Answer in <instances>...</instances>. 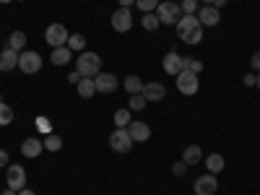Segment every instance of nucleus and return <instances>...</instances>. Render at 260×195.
Instances as JSON below:
<instances>
[{
  "label": "nucleus",
  "instance_id": "nucleus-1",
  "mask_svg": "<svg viewBox=\"0 0 260 195\" xmlns=\"http://www.w3.org/2000/svg\"><path fill=\"white\" fill-rule=\"evenodd\" d=\"M177 37L185 45H201L203 42V26H201L198 16H182L177 21Z\"/></svg>",
  "mask_w": 260,
  "mask_h": 195
},
{
  "label": "nucleus",
  "instance_id": "nucleus-2",
  "mask_svg": "<svg viewBox=\"0 0 260 195\" xmlns=\"http://www.w3.org/2000/svg\"><path fill=\"white\" fill-rule=\"evenodd\" d=\"M76 71L83 76V78H94L96 73H102V57L96 52H81L76 57Z\"/></svg>",
  "mask_w": 260,
  "mask_h": 195
},
{
  "label": "nucleus",
  "instance_id": "nucleus-3",
  "mask_svg": "<svg viewBox=\"0 0 260 195\" xmlns=\"http://www.w3.org/2000/svg\"><path fill=\"white\" fill-rule=\"evenodd\" d=\"M154 13L159 16V21H161V24H167V26H172V24L177 26V21L182 18V8H180V3H175V0H161L159 8Z\"/></svg>",
  "mask_w": 260,
  "mask_h": 195
},
{
  "label": "nucleus",
  "instance_id": "nucleus-4",
  "mask_svg": "<svg viewBox=\"0 0 260 195\" xmlns=\"http://www.w3.org/2000/svg\"><path fill=\"white\" fill-rule=\"evenodd\" d=\"M133 138H130L127 127H115L112 136H110V148L115 151V154H127L130 148H133Z\"/></svg>",
  "mask_w": 260,
  "mask_h": 195
},
{
  "label": "nucleus",
  "instance_id": "nucleus-5",
  "mask_svg": "<svg viewBox=\"0 0 260 195\" xmlns=\"http://www.w3.org/2000/svg\"><path fill=\"white\" fill-rule=\"evenodd\" d=\"M18 68H21V73H26V76L39 73V71H42V55L34 52V50L18 52Z\"/></svg>",
  "mask_w": 260,
  "mask_h": 195
},
{
  "label": "nucleus",
  "instance_id": "nucleus-6",
  "mask_svg": "<svg viewBox=\"0 0 260 195\" xmlns=\"http://www.w3.org/2000/svg\"><path fill=\"white\" fill-rule=\"evenodd\" d=\"M177 78V91L185 94V96H195L201 89V81H198V73H190V71H182L175 76Z\"/></svg>",
  "mask_w": 260,
  "mask_h": 195
},
{
  "label": "nucleus",
  "instance_id": "nucleus-7",
  "mask_svg": "<svg viewBox=\"0 0 260 195\" xmlns=\"http://www.w3.org/2000/svg\"><path fill=\"white\" fill-rule=\"evenodd\" d=\"M6 185L11 190H24L26 187V169L21 164H8L6 167Z\"/></svg>",
  "mask_w": 260,
  "mask_h": 195
},
{
  "label": "nucleus",
  "instance_id": "nucleus-8",
  "mask_svg": "<svg viewBox=\"0 0 260 195\" xmlns=\"http://www.w3.org/2000/svg\"><path fill=\"white\" fill-rule=\"evenodd\" d=\"M68 29H65L62 24H50L47 29H45V39H47V45L55 50V47H65L68 45Z\"/></svg>",
  "mask_w": 260,
  "mask_h": 195
},
{
  "label": "nucleus",
  "instance_id": "nucleus-9",
  "mask_svg": "<svg viewBox=\"0 0 260 195\" xmlns=\"http://www.w3.org/2000/svg\"><path fill=\"white\" fill-rule=\"evenodd\" d=\"M192 190H195V195H216V190H219V180H216V175H201L198 180H195V185H192Z\"/></svg>",
  "mask_w": 260,
  "mask_h": 195
},
{
  "label": "nucleus",
  "instance_id": "nucleus-10",
  "mask_svg": "<svg viewBox=\"0 0 260 195\" xmlns=\"http://www.w3.org/2000/svg\"><path fill=\"white\" fill-rule=\"evenodd\" d=\"M161 68H164V73H167V76H177V73H182V71H185V57H182V55H177L175 50H172V52H167V55H164Z\"/></svg>",
  "mask_w": 260,
  "mask_h": 195
},
{
  "label": "nucleus",
  "instance_id": "nucleus-11",
  "mask_svg": "<svg viewBox=\"0 0 260 195\" xmlns=\"http://www.w3.org/2000/svg\"><path fill=\"white\" fill-rule=\"evenodd\" d=\"M112 29L120 31V34L133 29V13H130V8H117L112 13Z\"/></svg>",
  "mask_w": 260,
  "mask_h": 195
},
{
  "label": "nucleus",
  "instance_id": "nucleus-12",
  "mask_svg": "<svg viewBox=\"0 0 260 195\" xmlns=\"http://www.w3.org/2000/svg\"><path fill=\"white\" fill-rule=\"evenodd\" d=\"M94 83H96V91L99 94H115L117 86H120L117 76H112V73H96L94 76Z\"/></svg>",
  "mask_w": 260,
  "mask_h": 195
},
{
  "label": "nucleus",
  "instance_id": "nucleus-13",
  "mask_svg": "<svg viewBox=\"0 0 260 195\" xmlns=\"http://www.w3.org/2000/svg\"><path fill=\"white\" fill-rule=\"evenodd\" d=\"M198 21H201V26H216L221 21V11L216 8V6H203V8H198Z\"/></svg>",
  "mask_w": 260,
  "mask_h": 195
},
{
  "label": "nucleus",
  "instance_id": "nucleus-14",
  "mask_svg": "<svg viewBox=\"0 0 260 195\" xmlns=\"http://www.w3.org/2000/svg\"><path fill=\"white\" fill-rule=\"evenodd\" d=\"M127 133H130V138H133L136 143H146L151 138V127L143 120H133V122L127 125Z\"/></svg>",
  "mask_w": 260,
  "mask_h": 195
},
{
  "label": "nucleus",
  "instance_id": "nucleus-15",
  "mask_svg": "<svg viewBox=\"0 0 260 195\" xmlns=\"http://www.w3.org/2000/svg\"><path fill=\"white\" fill-rule=\"evenodd\" d=\"M42 151H45V141L42 138H26L24 143H21V154H24L26 159H37Z\"/></svg>",
  "mask_w": 260,
  "mask_h": 195
},
{
  "label": "nucleus",
  "instance_id": "nucleus-16",
  "mask_svg": "<svg viewBox=\"0 0 260 195\" xmlns=\"http://www.w3.org/2000/svg\"><path fill=\"white\" fill-rule=\"evenodd\" d=\"M13 68H18V52L6 47L3 52H0V73H8Z\"/></svg>",
  "mask_w": 260,
  "mask_h": 195
},
{
  "label": "nucleus",
  "instance_id": "nucleus-17",
  "mask_svg": "<svg viewBox=\"0 0 260 195\" xmlns=\"http://www.w3.org/2000/svg\"><path fill=\"white\" fill-rule=\"evenodd\" d=\"M141 94L146 96V102H161L167 96V89H164V83H146Z\"/></svg>",
  "mask_w": 260,
  "mask_h": 195
},
{
  "label": "nucleus",
  "instance_id": "nucleus-18",
  "mask_svg": "<svg viewBox=\"0 0 260 195\" xmlns=\"http://www.w3.org/2000/svg\"><path fill=\"white\" fill-rule=\"evenodd\" d=\"M182 161L190 167V164H201L203 161V148L201 146H185V151H182Z\"/></svg>",
  "mask_w": 260,
  "mask_h": 195
},
{
  "label": "nucleus",
  "instance_id": "nucleus-19",
  "mask_svg": "<svg viewBox=\"0 0 260 195\" xmlns=\"http://www.w3.org/2000/svg\"><path fill=\"white\" fill-rule=\"evenodd\" d=\"M50 60H52V65H68V60H73V50L65 45V47H55L52 50V55H50Z\"/></svg>",
  "mask_w": 260,
  "mask_h": 195
},
{
  "label": "nucleus",
  "instance_id": "nucleus-20",
  "mask_svg": "<svg viewBox=\"0 0 260 195\" xmlns=\"http://www.w3.org/2000/svg\"><path fill=\"white\" fill-rule=\"evenodd\" d=\"M76 91H78L81 99H91V96L96 94V83H94V78H81V81L76 83Z\"/></svg>",
  "mask_w": 260,
  "mask_h": 195
},
{
  "label": "nucleus",
  "instance_id": "nucleus-21",
  "mask_svg": "<svg viewBox=\"0 0 260 195\" xmlns=\"http://www.w3.org/2000/svg\"><path fill=\"white\" fill-rule=\"evenodd\" d=\"M8 47L16 50V52H24V50H26V34H24V31H13V34L8 37Z\"/></svg>",
  "mask_w": 260,
  "mask_h": 195
},
{
  "label": "nucleus",
  "instance_id": "nucleus-22",
  "mask_svg": "<svg viewBox=\"0 0 260 195\" xmlns=\"http://www.w3.org/2000/svg\"><path fill=\"white\" fill-rule=\"evenodd\" d=\"M206 167H208L211 175H219V172L224 169V156L221 154H208L206 156Z\"/></svg>",
  "mask_w": 260,
  "mask_h": 195
},
{
  "label": "nucleus",
  "instance_id": "nucleus-23",
  "mask_svg": "<svg viewBox=\"0 0 260 195\" xmlns=\"http://www.w3.org/2000/svg\"><path fill=\"white\" fill-rule=\"evenodd\" d=\"M122 86H125V91H127V94H141L146 83H143L138 76H127V78L122 81Z\"/></svg>",
  "mask_w": 260,
  "mask_h": 195
},
{
  "label": "nucleus",
  "instance_id": "nucleus-24",
  "mask_svg": "<svg viewBox=\"0 0 260 195\" xmlns=\"http://www.w3.org/2000/svg\"><path fill=\"white\" fill-rule=\"evenodd\" d=\"M146 96L143 94H130V99H127V110L130 112H143L146 110Z\"/></svg>",
  "mask_w": 260,
  "mask_h": 195
},
{
  "label": "nucleus",
  "instance_id": "nucleus-25",
  "mask_svg": "<svg viewBox=\"0 0 260 195\" xmlns=\"http://www.w3.org/2000/svg\"><path fill=\"white\" fill-rule=\"evenodd\" d=\"M141 24H143V29H146V31H156V29L161 26V21H159V16H156V13H143Z\"/></svg>",
  "mask_w": 260,
  "mask_h": 195
},
{
  "label": "nucleus",
  "instance_id": "nucleus-26",
  "mask_svg": "<svg viewBox=\"0 0 260 195\" xmlns=\"http://www.w3.org/2000/svg\"><path fill=\"white\" fill-rule=\"evenodd\" d=\"M68 47H71L73 52H83V50H86V37H83V34H71V37H68Z\"/></svg>",
  "mask_w": 260,
  "mask_h": 195
},
{
  "label": "nucleus",
  "instance_id": "nucleus-27",
  "mask_svg": "<svg viewBox=\"0 0 260 195\" xmlns=\"http://www.w3.org/2000/svg\"><path fill=\"white\" fill-rule=\"evenodd\" d=\"M42 141H45V148H47V151H52V154L62 148V138H60L57 133H50V136H45Z\"/></svg>",
  "mask_w": 260,
  "mask_h": 195
},
{
  "label": "nucleus",
  "instance_id": "nucleus-28",
  "mask_svg": "<svg viewBox=\"0 0 260 195\" xmlns=\"http://www.w3.org/2000/svg\"><path fill=\"white\" fill-rule=\"evenodd\" d=\"M180 8H182V16H195L198 13V0H180Z\"/></svg>",
  "mask_w": 260,
  "mask_h": 195
},
{
  "label": "nucleus",
  "instance_id": "nucleus-29",
  "mask_svg": "<svg viewBox=\"0 0 260 195\" xmlns=\"http://www.w3.org/2000/svg\"><path fill=\"white\" fill-rule=\"evenodd\" d=\"M127 125H130V110L125 107V110L115 112V127H127Z\"/></svg>",
  "mask_w": 260,
  "mask_h": 195
},
{
  "label": "nucleus",
  "instance_id": "nucleus-30",
  "mask_svg": "<svg viewBox=\"0 0 260 195\" xmlns=\"http://www.w3.org/2000/svg\"><path fill=\"white\" fill-rule=\"evenodd\" d=\"M11 122H13V110L6 102H0V125H11Z\"/></svg>",
  "mask_w": 260,
  "mask_h": 195
},
{
  "label": "nucleus",
  "instance_id": "nucleus-31",
  "mask_svg": "<svg viewBox=\"0 0 260 195\" xmlns=\"http://www.w3.org/2000/svg\"><path fill=\"white\" fill-rule=\"evenodd\" d=\"M159 3H161V0H136V6H138L143 13H154V11L159 8Z\"/></svg>",
  "mask_w": 260,
  "mask_h": 195
},
{
  "label": "nucleus",
  "instance_id": "nucleus-32",
  "mask_svg": "<svg viewBox=\"0 0 260 195\" xmlns=\"http://www.w3.org/2000/svg\"><path fill=\"white\" fill-rule=\"evenodd\" d=\"M34 125H37V130H39L42 136H50V133H52V125H50V120H47V117H37V122H34Z\"/></svg>",
  "mask_w": 260,
  "mask_h": 195
},
{
  "label": "nucleus",
  "instance_id": "nucleus-33",
  "mask_svg": "<svg viewBox=\"0 0 260 195\" xmlns=\"http://www.w3.org/2000/svg\"><path fill=\"white\" fill-rule=\"evenodd\" d=\"M185 71L201 73V71H203V62H201V60H192V57H185Z\"/></svg>",
  "mask_w": 260,
  "mask_h": 195
},
{
  "label": "nucleus",
  "instance_id": "nucleus-34",
  "mask_svg": "<svg viewBox=\"0 0 260 195\" xmlns=\"http://www.w3.org/2000/svg\"><path fill=\"white\" fill-rule=\"evenodd\" d=\"M185 172H187V164H185L182 159H180V161H175V164H172V175H175V177H182Z\"/></svg>",
  "mask_w": 260,
  "mask_h": 195
},
{
  "label": "nucleus",
  "instance_id": "nucleus-35",
  "mask_svg": "<svg viewBox=\"0 0 260 195\" xmlns=\"http://www.w3.org/2000/svg\"><path fill=\"white\" fill-rule=\"evenodd\" d=\"M250 65H252V68L260 73V50H257V52H252V57H250Z\"/></svg>",
  "mask_w": 260,
  "mask_h": 195
},
{
  "label": "nucleus",
  "instance_id": "nucleus-36",
  "mask_svg": "<svg viewBox=\"0 0 260 195\" xmlns=\"http://www.w3.org/2000/svg\"><path fill=\"white\" fill-rule=\"evenodd\" d=\"M8 161H11L8 151H6V148H0V169H3V167H8Z\"/></svg>",
  "mask_w": 260,
  "mask_h": 195
},
{
  "label": "nucleus",
  "instance_id": "nucleus-37",
  "mask_svg": "<svg viewBox=\"0 0 260 195\" xmlns=\"http://www.w3.org/2000/svg\"><path fill=\"white\" fill-rule=\"evenodd\" d=\"M81 78H83V76H81L78 71H73V73H68V81H71V83H78Z\"/></svg>",
  "mask_w": 260,
  "mask_h": 195
},
{
  "label": "nucleus",
  "instance_id": "nucleus-38",
  "mask_svg": "<svg viewBox=\"0 0 260 195\" xmlns=\"http://www.w3.org/2000/svg\"><path fill=\"white\" fill-rule=\"evenodd\" d=\"M242 83H245V86H255V73H247V76L242 78Z\"/></svg>",
  "mask_w": 260,
  "mask_h": 195
},
{
  "label": "nucleus",
  "instance_id": "nucleus-39",
  "mask_svg": "<svg viewBox=\"0 0 260 195\" xmlns=\"http://www.w3.org/2000/svg\"><path fill=\"white\" fill-rule=\"evenodd\" d=\"M133 3H136V0H120V8H130Z\"/></svg>",
  "mask_w": 260,
  "mask_h": 195
},
{
  "label": "nucleus",
  "instance_id": "nucleus-40",
  "mask_svg": "<svg viewBox=\"0 0 260 195\" xmlns=\"http://www.w3.org/2000/svg\"><path fill=\"white\" fill-rule=\"evenodd\" d=\"M18 195H37L34 190H29V187H24V190H18Z\"/></svg>",
  "mask_w": 260,
  "mask_h": 195
},
{
  "label": "nucleus",
  "instance_id": "nucleus-41",
  "mask_svg": "<svg viewBox=\"0 0 260 195\" xmlns=\"http://www.w3.org/2000/svg\"><path fill=\"white\" fill-rule=\"evenodd\" d=\"M0 195H18V190H11V187H6V190L0 192Z\"/></svg>",
  "mask_w": 260,
  "mask_h": 195
},
{
  "label": "nucleus",
  "instance_id": "nucleus-42",
  "mask_svg": "<svg viewBox=\"0 0 260 195\" xmlns=\"http://www.w3.org/2000/svg\"><path fill=\"white\" fill-rule=\"evenodd\" d=\"M224 3H229V0H216V8L221 11V6H224Z\"/></svg>",
  "mask_w": 260,
  "mask_h": 195
},
{
  "label": "nucleus",
  "instance_id": "nucleus-43",
  "mask_svg": "<svg viewBox=\"0 0 260 195\" xmlns=\"http://www.w3.org/2000/svg\"><path fill=\"white\" fill-rule=\"evenodd\" d=\"M203 6H216V0H201Z\"/></svg>",
  "mask_w": 260,
  "mask_h": 195
},
{
  "label": "nucleus",
  "instance_id": "nucleus-44",
  "mask_svg": "<svg viewBox=\"0 0 260 195\" xmlns=\"http://www.w3.org/2000/svg\"><path fill=\"white\" fill-rule=\"evenodd\" d=\"M255 83H257V89H260V73H257V76H255Z\"/></svg>",
  "mask_w": 260,
  "mask_h": 195
},
{
  "label": "nucleus",
  "instance_id": "nucleus-45",
  "mask_svg": "<svg viewBox=\"0 0 260 195\" xmlns=\"http://www.w3.org/2000/svg\"><path fill=\"white\" fill-rule=\"evenodd\" d=\"M0 3H13V0H0Z\"/></svg>",
  "mask_w": 260,
  "mask_h": 195
}]
</instances>
